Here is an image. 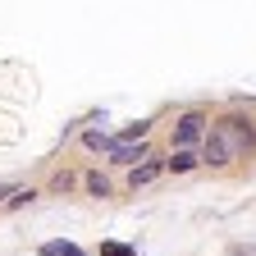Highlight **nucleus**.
Listing matches in <instances>:
<instances>
[{"label": "nucleus", "instance_id": "nucleus-1", "mask_svg": "<svg viewBox=\"0 0 256 256\" xmlns=\"http://www.w3.org/2000/svg\"><path fill=\"white\" fill-rule=\"evenodd\" d=\"M210 128H220L224 133V142L234 146V156L242 160V156H252V146H256V128H252V119L247 114H220Z\"/></svg>", "mask_w": 256, "mask_h": 256}, {"label": "nucleus", "instance_id": "nucleus-2", "mask_svg": "<svg viewBox=\"0 0 256 256\" xmlns=\"http://www.w3.org/2000/svg\"><path fill=\"white\" fill-rule=\"evenodd\" d=\"M206 128H210V119L202 110H183L174 119V142H170V151H197L202 138H206Z\"/></svg>", "mask_w": 256, "mask_h": 256}, {"label": "nucleus", "instance_id": "nucleus-3", "mask_svg": "<svg viewBox=\"0 0 256 256\" xmlns=\"http://www.w3.org/2000/svg\"><path fill=\"white\" fill-rule=\"evenodd\" d=\"M197 160H202V165H215V170H224V165H234L238 156H234V146H229V142H224V133H220V128H206Z\"/></svg>", "mask_w": 256, "mask_h": 256}, {"label": "nucleus", "instance_id": "nucleus-4", "mask_svg": "<svg viewBox=\"0 0 256 256\" xmlns=\"http://www.w3.org/2000/svg\"><path fill=\"white\" fill-rule=\"evenodd\" d=\"M142 160H151V146L146 142H114L110 146V165H142Z\"/></svg>", "mask_w": 256, "mask_h": 256}, {"label": "nucleus", "instance_id": "nucleus-5", "mask_svg": "<svg viewBox=\"0 0 256 256\" xmlns=\"http://www.w3.org/2000/svg\"><path fill=\"white\" fill-rule=\"evenodd\" d=\"M160 174H165V156H151V160H142V165H133V170H128V188H151Z\"/></svg>", "mask_w": 256, "mask_h": 256}, {"label": "nucleus", "instance_id": "nucleus-6", "mask_svg": "<svg viewBox=\"0 0 256 256\" xmlns=\"http://www.w3.org/2000/svg\"><path fill=\"white\" fill-rule=\"evenodd\" d=\"M202 160H197V151H170V160H165V170L170 174H192Z\"/></svg>", "mask_w": 256, "mask_h": 256}, {"label": "nucleus", "instance_id": "nucleus-7", "mask_svg": "<svg viewBox=\"0 0 256 256\" xmlns=\"http://www.w3.org/2000/svg\"><path fill=\"white\" fill-rule=\"evenodd\" d=\"M82 146H87V151H101V156H110L114 138L106 133V128H87V133H82Z\"/></svg>", "mask_w": 256, "mask_h": 256}, {"label": "nucleus", "instance_id": "nucleus-8", "mask_svg": "<svg viewBox=\"0 0 256 256\" xmlns=\"http://www.w3.org/2000/svg\"><path fill=\"white\" fill-rule=\"evenodd\" d=\"M42 256H87L78 242H64V238H50V242H42Z\"/></svg>", "mask_w": 256, "mask_h": 256}, {"label": "nucleus", "instance_id": "nucleus-9", "mask_svg": "<svg viewBox=\"0 0 256 256\" xmlns=\"http://www.w3.org/2000/svg\"><path fill=\"white\" fill-rule=\"evenodd\" d=\"M146 133H151V119H138V124H124L114 142H146Z\"/></svg>", "mask_w": 256, "mask_h": 256}, {"label": "nucleus", "instance_id": "nucleus-10", "mask_svg": "<svg viewBox=\"0 0 256 256\" xmlns=\"http://www.w3.org/2000/svg\"><path fill=\"white\" fill-rule=\"evenodd\" d=\"M82 183H87V192H92V197H110V178H106V174H96V170H92Z\"/></svg>", "mask_w": 256, "mask_h": 256}, {"label": "nucleus", "instance_id": "nucleus-11", "mask_svg": "<svg viewBox=\"0 0 256 256\" xmlns=\"http://www.w3.org/2000/svg\"><path fill=\"white\" fill-rule=\"evenodd\" d=\"M32 197H37V192H32V188H14L10 197H5V206H28Z\"/></svg>", "mask_w": 256, "mask_h": 256}, {"label": "nucleus", "instance_id": "nucleus-12", "mask_svg": "<svg viewBox=\"0 0 256 256\" xmlns=\"http://www.w3.org/2000/svg\"><path fill=\"white\" fill-rule=\"evenodd\" d=\"M101 256H138V252H133V247H124V242H106Z\"/></svg>", "mask_w": 256, "mask_h": 256}, {"label": "nucleus", "instance_id": "nucleus-13", "mask_svg": "<svg viewBox=\"0 0 256 256\" xmlns=\"http://www.w3.org/2000/svg\"><path fill=\"white\" fill-rule=\"evenodd\" d=\"M50 188H55V192H69V188H74V174H55Z\"/></svg>", "mask_w": 256, "mask_h": 256}, {"label": "nucleus", "instance_id": "nucleus-14", "mask_svg": "<svg viewBox=\"0 0 256 256\" xmlns=\"http://www.w3.org/2000/svg\"><path fill=\"white\" fill-rule=\"evenodd\" d=\"M10 192H14V183H5V178H0V206H5V197H10Z\"/></svg>", "mask_w": 256, "mask_h": 256}]
</instances>
